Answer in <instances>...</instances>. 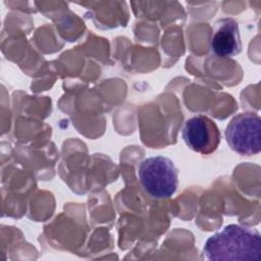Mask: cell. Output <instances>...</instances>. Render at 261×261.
Masks as SVG:
<instances>
[{
	"label": "cell",
	"mask_w": 261,
	"mask_h": 261,
	"mask_svg": "<svg viewBox=\"0 0 261 261\" xmlns=\"http://www.w3.org/2000/svg\"><path fill=\"white\" fill-rule=\"evenodd\" d=\"M181 137L191 150L203 155L213 153L218 148L221 139L216 123L202 114L186 121Z\"/></svg>",
	"instance_id": "cell-4"
},
{
	"label": "cell",
	"mask_w": 261,
	"mask_h": 261,
	"mask_svg": "<svg viewBox=\"0 0 261 261\" xmlns=\"http://www.w3.org/2000/svg\"><path fill=\"white\" fill-rule=\"evenodd\" d=\"M261 119L253 112L236 115L225 127V139L231 150L251 156L261 150Z\"/></svg>",
	"instance_id": "cell-3"
},
{
	"label": "cell",
	"mask_w": 261,
	"mask_h": 261,
	"mask_svg": "<svg viewBox=\"0 0 261 261\" xmlns=\"http://www.w3.org/2000/svg\"><path fill=\"white\" fill-rule=\"evenodd\" d=\"M203 251L208 260L260 261L261 236L254 228L231 223L209 237Z\"/></svg>",
	"instance_id": "cell-1"
},
{
	"label": "cell",
	"mask_w": 261,
	"mask_h": 261,
	"mask_svg": "<svg viewBox=\"0 0 261 261\" xmlns=\"http://www.w3.org/2000/svg\"><path fill=\"white\" fill-rule=\"evenodd\" d=\"M138 176L143 189L156 199L170 198L178 186V172L173 161L161 155L141 161Z\"/></svg>",
	"instance_id": "cell-2"
},
{
	"label": "cell",
	"mask_w": 261,
	"mask_h": 261,
	"mask_svg": "<svg viewBox=\"0 0 261 261\" xmlns=\"http://www.w3.org/2000/svg\"><path fill=\"white\" fill-rule=\"evenodd\" d=\"M211 50L220 57H232L242 51L239 23L231 17H223L214 23Z\"/></svg>",
	"instance_id": "cell-5"
}]
</instances>
